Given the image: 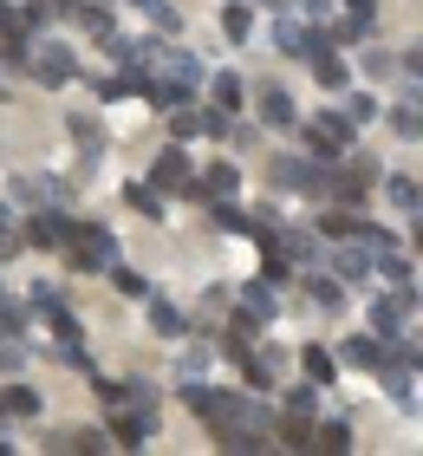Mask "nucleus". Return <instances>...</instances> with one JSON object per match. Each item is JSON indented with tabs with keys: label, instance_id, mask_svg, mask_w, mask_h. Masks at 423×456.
<instances>
[{
	"label": "nucleus",
	"instance_id": "1",
	"mask_svg": "<svg viewBox=\"0 0 423 456\" xmlns=\"http://www.w3.org/2000/svg\"><path fill=\"white\" fill-rule=\"evenodd\" d=\"M66 261L78 274H104V267H118V235L98 222H72V241H66Z\"/></svg>",
	"mask_w": 423,
	"mask_h": 456
},
{
	"label": "nucleus",
	"instance_id": "2",
	"mask_svg": "<svg viewBox=\"0 0 423 456\" xmlns=\"http://www.w3.org/2000/svg\"><path fill=\"white\" fill-rule=\"evenodd\" d=\"M143 78H157V86H176V92H202V66H196V53H183V46H157V39H150V66H143Z\"/></svg>",
	"mask_w": 423,
	"mask_h": 456
},
{
	"label": "nucleus",
	"instance_id": "3",
	"mask_svg": "<svg viewBox=\"0 0 423 456\" xmlns=\"http://www.w3.org/2000/svg\"><path fill=\"white\" fill-rule=\"evenodd\" d=\"M306 137H313V157H320V163H338V157L352 151L358 124H352L346 111H313V124H306Z\"/></svg>",
	"mask_w": 423,
	"mask_h": 456
},
{
	"label": "nucleus",
	"instance_id": "4",
	"mask_svg": "<svg viewBox=\"0 0 423 456\" xmlns=\"http://www.w3.org/2000/svg\"><path fill=\"white\" fill-rule=\"evenodd\" d=\"M27 66H33V78H39V86H66V78L78 72V59H72V46H53V39H33Z\"/></svg>",
	"mask_w": 423,
	"mask_h": 456
},
{
	"label": "nucleus",
	"instance_id": "5",
	"mask_svg": "<svg viewBox=\"0 0 423 456\" xmlns=\"http://www.w3.org/2000/svg\"><path fill=\"white\" fill-rule=\"evenodd\" d=\"M235 300H241V314H235V333H241V339L254 333V326H267L273 314H281V300H273V281H254V287H241Z\"/></svg>",
	"mask_w": 423,
	"mask_h": 456
},
{
	"label": "nucleus",
	"instance_id": "6",
	"mask_svg": "<svg viewBox=\"0 0 423 456\" xmlns=\"http://www.w3.org/2000/svg\"><path fill=\"white\" fill-rule=\"evenodd\" d=\"M33 314H39V326H46L53 339H78V320H72V306H66L59 287H33Z\"/></svg>",
	"mask_w": 423,
	"mask_h": 456
},
{
	"label": "nucleus",
	"instance_id": "7",
	"mask_svg": "<svg viewBox=\"0 0 423 456\" xmlns=\"http://www.w3.org/2000/svg\"><path fill=\"white\" fill-rule=\"evenodd\" d=\"M273 46L293 53V59H313V53H326V39H320V27H306V20L281 13V27H273Z\"/></svg>",
	"mask_w": 423,
	"mask_h": 456
},
{
	"label": "nucleus",
	"instance_id": "8",
	"mask_svg": "<svg viewBox=\"0 0 423 456\" xmlns=\"http://www.w3.org/2000/svg\"><path fill=\"white\" fill-rule=\"evenodd\" d=\"M27 241H33V248H66V241H72V216H66V209H39V216L27 222Z\"/></svg>",
	"mask_w": 423,
	"mask_h": 456
},
{
	"label": "nucleus",
	"instance_id": "9",
	"mask_svg": "<svg viewBox=\"0 0 423 456\" xmlns=\"http://www.w3.org/2000/svg\"><path fill=\"white\" fill-rule=\"evenodd\" d=\"M150 183L157 190H183L189 196V183H196V170H189V157L169 143V151H157V170H150Z\"/></svg>",
	"mask_w": 423,
	"mask_h": 456
},
{
	"label": "nucleus",
	"instance_id": "10",
	"mask_svg": "<svg viewBox=\"0 0 423 456\" xmlns=\"http://www.w3.org/2000/svg\"><path fill=\"white\" fill-rule=\"evenodd\" d=\"M241 190V176H235V163H208V170L189 183V196L196 202H216V196H235Z\"/></svg>",
	"mask_w": 423,
	"mask_h": 456
},
{
	"label": "nucleus",
	"instance_id": "11",
	"mask_svg": "<svg viewBox=\"0 0 423 456\" xmlns=\"http://www.w3.org/2000/svg\"><path fill=\"white\" fill-rule=\"evenodd\" d=\"M13 196L27 202V209H59L72 190H66V183H46V176H13Z\"/></svg>",
	"mask_w": 423,
	"mask_h": 456
},
{
	"label": "nucleus",
	"instance_id": "12",
	"mask_svg": "<svg viewBox=\"0 0 423 456\" xmlns=\"http://www.w3.org/2000/svg\"><path fill=\"white\" fill-rule=\"evenodd\" d=\"M346 365H358V371H378L385 365V339H371V333H358V339H346V352H338Z\"/></svg>",
	"mask_w": 423,
	"mask_h": 456
},
{
	"label": "nucleus",
	"instance_id": "13",
	"mask_svg": "<svg viewBox=\"0 0 423 456\" xmlns=\"http://www.w3.org/2000/svg\"><path fill=\"white\" fill-rule=\"evenodd\" d=\"M150 333L183 339V333H189V314H183V306H169V300H150Z\"/></svg>",
	"mask_w": 423,
	"mask_h": 456
},
{
	"label": "nucleus",
	"instance_id": "14",
	"mask_svg": "<svg viewBox=\"0 0 423 456\" xmlns=\"http://www.w3.org/2000/svg\"><path fill=\"white\" fill-rule=\"evenodd\" d=\"M385 196H391L404 216H423V183H417V176H385Z\"/></svg>",
	"mask_w": 423,
	"mask_h": 456
},
{
	"label": "nucleus",
	"instance_id": "15",
	"mask_svg": "<svg viewBox=\"0 0 423 456\" xmlns=\"http://www.w3.org/2000/svg\"><path fill=\"white\" fill-rule=\"evenodd\" d=\"M0 418H39V391L33 385H7L0 391Z\"/></svg>",
	"mask_w": 423,
	"mask_h": 456
},
{
	"label": "nucleus",
	"instance_id": "16",
	"mask_svg": "<svg viewBox=\"0 0 423 456\" xmlns=\"http://www.w3.org/2000/svg\"><path fill=\"white\" fill-rule=\"evenodd\" d=\"M208 98H216V111H241V98H248V86L235 72H216L208 78Z\"/></svg>",
	"mask_w": 423,
	"mask_h": 456
},
{
	"label": "nucleus",
	"instance_id": "17",
	"mask_svg": "<svg viewBox=\"0 0 423 456\" xmlns=\"http://www.w3.org/2000/svg\"><path fill=\"white\" fill-rule=\"evenodd\" d=\"M300 365H306V379H313V391H320V385H332V379H338V359H332V352H326V346H306V352H300Z\"/></svg>",
	"mask_w": 423,
	"mask_h": 456
},
{
	"label": "nucleus",
	"instance_id": "18",
	"mask_svg": "<svg viewBox=\"0 0 423 456\" xmlns=\"http://www.w3.org/2000/svg\"><path fill=\"white\" fill-rule=\"evenodd\" d=\"M332 274H338V281H358V274H365V241H358V235L332 255Z\"/></svg>",
	"mask_w": 423,
	"mask_h": 456
},
{
	"label": "nucleus",
	"instance_id": "19",
	"mask_svg": "<svg viewBox=\"0 0 423 456\" xmlns=\"http://www.w3.org/2000/svg\"><path fill=\"white\" fill-rule=\"evenodd\" d=\"M404 306H411L404 294H385L371 306V326H378V333H397V326H404Z\"/></svg>",
	"mask_w": 423,
	"mask_h": 456
},
{
	"label": "nucleus",
	"instance_id": "20",
	"mask_svg": "<svg viewBox=\"0 0 423 456\" xmlns=\"http://www.w3.org/2000/svg\"><path fill=\"white\" fill-rule=\"evenodd\" d=\"M281 444L313 450V418H300V411H281Z\"/></svg>",
	"mask_w": 423,
	"mask_h": 456
},
{
	"label": "nucleus",
	"instance_id": "21",
	"mask_svg": "<svg viewBox=\"0 0 423 456\" xmlns=\"http://www.w3.org/2000/svg\"><path fill=\"white\" fill-rule=\"evenodd\" d=\"M313 444L332 450V456H346V450H352V424H338V418H332V424H313Z\"/></svg>",
	"mask_w": 423,
	"mask_h": 456
},
{
	"label": "nucleus",
	"instance_id": "22",
	"mask_svg": "<svg viewBox=\"0 0 423 456\" xmlns=\"http://www.w3.org/2000/svg\"><path fill=\"white\" fill-rule=\"evenodd\" d=\"M222 33L235 39V46H248V39H254V13H248V0H235V7L222 13Z\"/></svg>",
	"mask_w": 423,
	"mask_h": 456
},
{
	"label": "nucleus",
	"instance_id": "23",
	"mask_svg": "<svg viewBox=\"0 0 423 456\" xmlns=\"http://www.w3.org/2000/svg\"><path fill=\"white\" fill-rule=\"evenodd\" d=\"M306 66H313V78H320L326 92H338V86H346V59H332V53H313Z\"/></svg>",
	"mask_w": 423,
	"mask_h": 456
},
{
	"label": "nucleus",
	"instance_id": "24",
	"mask_svg": "<svg viewBox=\"0 0 423 456\" xmlns=\"http://www.w3.org/2000/svg\"><path fill=\"white\" fill-rule=\"evenodd\" d=\"M261 124H293V98H287L281 86L261 92Z\"/></svg>",
	"mask_w": 423,
	"mask_h": 456
},
{
	"label": "nucleus",
	"instance_id": "25",
	"mask_svg": "<svg viewBox=\"0 0 423 456\" xmlns=\"http://www.w3.org/2000/svg\"><path fill=\"white\" fill-rule=\"evenodd\" d=\"M371 267H378V274H385L391 287H404V281H411V261H404V248H385V255H371Z\"/></svg>",
	"mask_w": 423,
	"mask_h": 456
},
{
	"label": "nucleus",
	"instance_id": "26",
	"mask_svg": "<svg viewBox=\"0 0 423 456\" xmlns=\"http://www.w3.org/2000/svg\"><path fill=\"white\" fill-rule=\"evenodd\" d=\"M124 202H131V209H143V216H163V190H157V183H131V190H124Z\"/></svg>",
	"mask_w": 423,
	"mask_h": 456
},
{
	"label": "nucleus",
	"instance_id": "27",
	"mask_svg": "<svg viewBox=\"0 0 423 456\" xmlns=\"http://www.w3.org/2000/svg\"><path fill=\"white\" fill-rule=\"evenodd\" d=\"M208 216H216V228H228V235H241V228H254L241 209H235V202H228V196H216V202H208Z\"/></svg>",
	"mask_w": 423,
	"mask_h": 456
},
{
	"label": "nucleus",
	"instance_id": "28",
	"mask_svg": "<svg viewBox=\"0 0 423 456\" xmlns=\"http://www.w3.org/2000/svg\"><path fill=\"white\" fill-rule=\"evenodd\" d=\"M27 371V346L20 339H0V379H20Z\"/></svg>",
	"mask_w": 423,
	"mask_h": 456
},
{
	"label": "nucleus",
	"instance_id": "29",
	"mask_svg": "<svg viewBox=\"0 0 423 456\" xmlns=\"http://www.w3.org/2000/svg\"><path fill=\"white\" fill-rule=\"evenodd\" d=\"M365 33H371V13H352V20L332 27V46H352V39H365Z\"/></svg>",
	"mask_w": 423,
	"mask_h": 456
},
{
	"label": "nucleus",
	"instance_id": "30",
	"mask_svg": "<svg viewBox=\"0 0 423 456\" xmlns=\"http://www.w3.org/2000/svg\"><path fill=\"white\" fill-rule=\"evenodd\" d=\"M208 365H216V352H208V346H189V352H183V379H189V385H202Z\"/></svg>",
	"mask_w": 423,
	"mask_h": 456
},
{
	"label": "nucleus",
	"instance_id": "31",
	"mask_svg": "<svg viewBox=\"0 0 423 456\" xmlns=\"http://www.w3.org/2000/svg\"><path fill=\"white\" fill-rule=\"evenodd\" d=\"M320 235H332V241H352V235H358V216H352V209L326 216V222H320Z\"/></svg>",
	"mask_w": 423,
	"mask_h": 456
},
{
	"label": "nucleus",
	"instance_id": "32",
	"mask_svg": "<svg viewBox=\"0 0 423 456\" xmlns=\"http://www.w3.org/2000/svg\"><path fill=\"white\" fill-rule=\"evenodd\" d=\"M143 13H150V27H163V33H176V27H183V13L169 7V0H143Z\"/></svg>",
	"mask_w": 423,
	"mask_h": 456
},
{
	"label": "nucleus",
	"instance_id": "33",
	"mask_svg": "<svg viewBox=\"0 0 423 456\" xmlns=\"http://www.w3.org/2000/svg\"><path fill=\"white\" fill-rule=\"evenodd\" d=\"M306 294L320 300V306H338V281H320V274H313V267H306Z\"/></svg>",
	"mask_w": 423,
	"mask_h": 456
},
{
	"label": "nucleus",
	"instance_id": "34",
	"mask_svg": "<svg viewBox=\"0 0 423 456\" xmlns=\"http://www.w3.org/2000/svg\"><path fill=\"white\" fill-rule=\"evenodd\" d=\"M20 326H27V306L7 294V300H0V333H20Z\"/></svg>",
	"mask_w": 423,
	"mask_h": 456
},
{
	"label": "nucleus",
	"instance_id": "35",
	"mask_svg": "<svg viewBox=\"0 0 423 456\" xmlns=\"http://www.w3.org/2000/svg\"><path fill=\"white\" fill-rule=\"evenodd\" d=\"M124 92H137V78H104V72H98V98H104V105L124 98Z\"/></svg>",
	"mask_w": 423,
	"mask_h": 456
},
{
	"label": "nucleus",
	"instance_id": "36",
	"mask_svg": "<svg viewBox=\"0 0 423 456\" xmlns=\"http://www.w3.org/2000/svg\"><path fill=\"white\" fill-rule=\"evenodd\" d=\"M346 118H352V124H371V118H378V98H352Z\"/></svg>",
	"mask_w": 423,
	"mask_h": 456
},
{
	"label": "nucleus",
	"instance_id": "37",
	"mask_svg": "<svg viewBox=\"0 0 423 456\" xmlns=\"http://www.w3.org/2000/svg\"><path fill=\"white\" fill-rule=\"evenodd\" d=\"M72 137L85 143V151H98V124H92V118H72Z\"/></svg>",
	"mask_w": 423,
	"mask_h": 456
},
{
	"label": "nucleus",
	"instance_id": "38",
	"mask_svg": "<svg viewBox=\"0 0 423 456\" xmlns=\"http://www.w3.org/2000/svg\"><path fill=\"white\" fill-rule=\"evenodd\" d=\"M111 281H118V294H143V274H131V267H111Z\"/></svg>",
	"mask_w": 423,
	"mask_h": 456
},
{
	"label": "nucleus",
	"instance_id": "39",
	"mask_svg": "<svg viewBox=\"0 0 423 456\" xmlns=\"http://www.w3.org/2000/svg\"><path fill=\"white\" fill-rule=\"evenodd\" d=\"M397 131L417 137V131H423V111H417V105H404V111H397Z\"/></svg>",
	"mask_w": 423,
	"mask_h": 456
},
{
	"label": "nucleus",
	"instance_id": "40",
	"mask_svg": "<svg viewBox=\"0 0 423 456\" xmlns=\"http://www.w3.org/2000/svg\"><path fill=\"white\" fill-rule=\"evenodd\" d=\"M397 66H404V72H411V78H423V46H411V53H404V59H397Z\"/></svg>",
	"mask_w": 423,
	"mask_h": 456
},
{
	"label": "nucleus",
	"instance_id": "41",
	"mask_svg": "<svg viewBox=\"0 0 423 456\" xmlns=\"http://www.w3.org/2000/svg\"><path fill=\"white\" fill-rule=\"evenodd\" d=\"M306 20H332V0H306Z\"/></svg>",
	"mask_w": 423,
	"mask_h": 456
},
{
	"label": "nucleus",
	"instance_id": "42",
	"mask_svg": "<svg viewBox=\"0 0 423 456\" xmlns=\"http://www.w3.org/2000/svg\"><path fill=\"white\" fill-rule=\"evenodd\" d=\"M352 13H371V0H352Z\"/></svg>",
	"mask_w": 423,
	"mask_h": 456
},
{
	"label": "nucleus",
	"instance_id": "43",
	"mask_svg": "<svg viewBox=\"0 0 423 456\" xmlns=\"http://www.w3.org/2000/svg\"><path fill=\"white\" fill-rule=\"evenodd\" d=\"M248 7H254V0H248ZM261 7H273V0H261Z\"/></svg>",
	"mask_w": 423,
	"mask_h": 456
},
{
	"label": "nucleus",
	"instance_id": "44",
	"mask_svg": "<svg viewBox=\"0 0 423 456\" xmlns=\"http://www.w3.org/2000/svg\"><path fill=\"white\" fill-rule=\"evenodd\" d=\"M0 300H7V287H0Z\"/></svg>",
	"mask_w": 423,
	"mask_h": 456
},
{
	"label": "nucleus",
	"instance_id": "45",
	"mask_svg": "<svg viewBox=\"0 0 423 456\" xmlns=\"http://www.w3.org/2000/svg\"><path fill=\"white\" fill-rule=\"evenodd\" d=\"M137 7H143V0H137Z\"/></svg>",
	"mask_w": 423,
	"mask_h": 456
},
{
	"label": "nucleus",
	"instance_id": "46",
	"mask_svg": "<svg viewBox=\"0 0 423 456\" xmlns=\"http://www.w3.org/2000/svg\"><path fill=\"white\" fill-rule=\"evenodd\" d=\"M417 111H423V105H417Z\"/></svg>",
	"mask_w": 423,
	"mask_h": 456
}]
</instances>
